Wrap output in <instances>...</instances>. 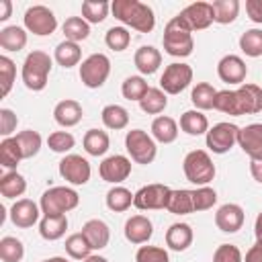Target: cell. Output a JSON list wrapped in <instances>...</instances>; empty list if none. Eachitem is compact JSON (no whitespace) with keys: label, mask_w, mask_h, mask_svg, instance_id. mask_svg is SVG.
I'll return each mask as SVG.
<instances>
[{"label":"cell","mask_w":262,"mask_h":262,"mask_svg":"<svg viewBox=\"0 0 262 262\" xmlns=\"http://www.w3.org/2000/svg\"><path fill=\"white\" fill-rule=\"evenodd\" d=\"M217 74H219V78L225 84H237V86H242L244 80H246L248 68H246V61L239 55H225L217 63Z\"/></svg>","instance_id":"obj_16"},{"label":"cell","mask_w":262,"mask_h":262,"mask_svg":"<svg viewBox=\"0 0 262 262\" xmlns=\"http://www.w3.org/2000/svg\"><path fill=\"white\" fill-rule=\"evenodd\" d=\"M27 190V180L23 174H18L16 170H10L6 174H2L0 178V194L4 199H16L23 196Z\"/></svg>","instance_id":"obj_28"},{"label":"cell","mask_w":262,"mask_h":262,"mask_svg":"<svg viewBox=\"0 0 262 262\" xmlns=\"http://www.w3.org/2000/svg\"><path fill=\"white\" fill-rule=\"evenodd\" d=\"M125 147L135 164H151L156 160L158 147L156 139L147 135L143 129H131L125 135Z\"/></svg>","instance_id":"obj_6"},{"label":"cell","mask_w":262,"mask_h":262,"mask_svg":"<svg viewBox=\"0 0 262 262\" xmlns=\"http://www.w3.org/2000/svg\"><path fill=\"white\" fill-rule=\"evenodd\" d=\"M14 137H16V141H18V145H20V151H23V160H29V158H33V156H37V154H39L43 139H41V135H39L37 131H33V129H27V131H20V133H16Z\"/></svg>","instance_id":"obj_41"},{"label":"cell","mask_w":262,"mask_h":262,"mask_svg":"<svg viewBox=\"0 0 262 262\" xmlns=\"http://www.w3.org/2000/svg\"><path fill=\"white\" fill-rule=\"evenodd\" d=\"M164 49L168 55L174 57H188L194 49V39H192V31L188 29V25L176 14L174 18L168 20V25L164 27Z\"/></svg>","instance_id":"obj_2"},{"label":"cell","mask_w":262,"mask_h":262,"mask_svg":"<svg viewBox=\"0 0 262 262\" xmlns=\"http://www.w3.org/2000/svg\"><path fill=\"white\" fill-rule=\"evenodd\" d=\"M100 119L104 123L106 129H113V131H119V129H125L127 123H129V113L125 106L121 104H106L100 113Z\"/></svg>","instance_id":"obj_33"},{"label":"cell","mask_w":262,"mask_h":262,"mask_svg":"<svg viewBox=\"0 0 262 262\" xmlns=\"http://www.w3.org/2000/svg\"><path fill=\"white\" fill-rule=\"evenodd\" d=\"M98 174H100V178L104 182H111V184L117 186V184H121L123 180L129 178V174H131V160L125 158V156H119V154L108 156V158H104L100 162Z\"/></svg>","instance_id":"obj_14"},{"label":"cell","mask_w":262,"mask_h":262,"mask_svg":"<svg viewBox=\"0 0 262 262\" xmlns=\"http://www.w3.org/2000/svg\"><path fill=\"white\" fill-rule=\"evenodd\" d=\"M139 106L143 113L147 115H160L166 106H168V98H166V92L162 88H149L145 92V96L139 100Z\"/></svg>","instance_id":"obj_39"},{"label":"cell","mask_w":262,"mask_h":262,"mask_svg":"<svg viewBox=\"0 0 262 262\" xmlns=\"http://www.w3.org/2000/svg\"><path fill=\"white\" fill-rule=\"evenodd\" d=\"M80 196L70 186H51L41 194L39 207L43 215H66L68 211L76 209Z\"/></svg>","instance_id":"obj_5"},{"label":"cell","mask_w":262,"mask_h":262,"mask_svg":"<svg viewBox=\"0 0 262 262\" xmlns=\"http://www.w3.org/2000/svg\"><path fill=\"white\" fill-rule=\"evenodd\" d=\"M154 233V225L145 215H133L125 223V237L131 244H145Z\"/></svg>","instance_id":"obj_19"},{"label":"cell","mask_w":262,"mask_h":262,"mask_svg":"<svg viewBox=\"0 0 262 262\" xmlns=\"http://www.w3.org/2000/svg\"><path fill=\"white\" fill-rule=\"evenodd\" d=\"M133 63L141 74L149 76L162 66V53L154 45H141L133 55Z\"/></svg>","instance_id":"obj_23"},{"label":"cell","mask_w":262,"mask_h":262,"mask_svg":"<svg viewBox=\"0 0 262 262\" xmlns=\"http://www.w3.org/2000/svg\"><path fill=\"white\" fill-rule=\"evenodd\" d=\"M25 29L37 37H45V35H51L55 29H57V18L53 14V10H49L47 6L43 4H35L31 8H27L25 16Z\"/></svg>","instance_id":"obj_8"},{"label":"cell","mask_w":262,"mask_h":262,"mask_svg":"<svg viewBox=\"0 0 262 262\" xmlns=\"http://www.w3.org/2000/svg\"><path fill=\"white\" fill-rule=\"evenodd\" d=\"M0 6H2V12H0V20H6V18H10V12H12V2H10V0H0Z\"/></svg>","instance_id":"obj_57"},{"label":"cell","mask_w":262,"mask_h":262,"mask_svg":"<svg viewBox=\"0 0 262 262\" xmlns=\"http://www.w3.org/2000/svg\"><path fill=\"white\" fill-rule=\"evenodd\" d=\"M111 10L117 20L135 29L137 33H149L156 27V16L151 6L139 0H115L111 4Z\"/></svg>","instance_id":"obj_1"},{"label":"cell","mask_w":262,"mask_h":262,"mask_svg":"<svg viewBox=\"0 0 262 262\" xmlns=\"http://www.w3.org/2000/svg\"><path fill=\"white\" fill-rule=\"evenodd\" d=\"M61 31H63V35H66L68 41L80 43V41L88 39V35H90V25H88L82 16H70V18H66V23L61 25Z\"/></svg>","instance_id":"obj_37"},{"label":"cell","mask_w":262,"mask_h":262,"mask_svg":"<svg viewBox=\"0 0 262 262\" xmlns=\"http://www.w3.org/2000/svg\"><path fill=\"white\" fill-rule=\"evenodd\" d=\"M213 108H217V111H221V113H225V115H231V117L244 115L237 90H217Z\"/></svg>","instance_id":"obj_29"},{"label":"cell","mask_w":262,"mask_h":262,"mask_svg":"<svg viewBox=\"0 0 262 262\" xmlns=\"http://www.w3.org/2000/svg\"><path fill=\"white\" fill-rule=\"evenodd\" d=\"M111 74V59L104 53L88 55L80 66V80L86 88H100Z\"/></svg>","instance_id":"obj_7"},{"label":"cell","mask_w":262,"mask_h":262,"mask_svg":"<svg viewBox=\"0 0 262 262\" xmlns=\"http://www.w3.org/2000/svg\"><path fill=\"white\" fill-rule=\"evenodd\" d=\"M180 129L186 135H192V137L194 135H203V133L209 131V119L203 115V111H196V108L186 111L180 117Z\"/></svg>","instance_id":"obj_27"},{"label":"cell","mask_w":262,"mask_h":262,"mask_svg":"<svg viewBox=\"0 0 262 262\" xmlns=\"http://www.w3.org/2000/svg\"><path fill=\"white\" fill-rule=\"evenodd\" d=\"M239 49L248 57H260L262 55V29H248L239 37Z\"/></svg>","instance_id":"obj_44"},{"label":"cell","mask_w":262,"mask_h":262,"mask_svg":"<svg viewBox=\"0 0 262 262\" xmlns=\"http://www.w3.org/2000/svg\"><path fill=\"white\" fill-rule=\"evenodd\" d=\"M135 262H170V256L160 246H141L135 254Z\"/></svg>","instance_id":"obj_51"},{"label":"cell","mask_w":262,"mask_h":262,"mask_svg":"<svg viewBox=\"0 0 262 262\" xmlns=\"http://www.w3.org/2000/svg\"><path fill=\"white\" fill-rule=\"evenodd\" d=\"M237 143L250 160H262V123H252L239 129Z\"/></svg>","instance_id":"obj_15"},{"label":"cell","mask_w":262,"mask_h":262,"mask_svg":"<svg viewBox=\"0 0 262 262\" xmlns=\"http://www.w3.org/2000/svg\"><path fill=\"white\" fill-rule=\"evenodd\" d=\"M244 209L235 203H225L217 209L215 213V225L223 231V233H235L242 229L244 225Z\"/></svg>","instance_id":"obj_17"},{"label":"cell","mask_w":262,"mask_h":262,"mask_svg":"<svg viewBox=\"0 0 262 262\" xmlns=\"http://www.w3.org/2000/svg\"><path fill=\"white\" fill-rule=\"evenodd\" d=\"M47 145L55 154H68L76 145V139H74V135L70 131H53L47 137Z\"/></svg>","instance_id":"obj_48"},{"label":"cell","mask_w":262,"mask_h":262,"mask_svg":"<svg viewBox=\"0 0 262 262\" xmlns=\"http://www.w3.org/2000/svg\"><path fill=\"white\" fill-rule=\"evenodd\" d=\"M217 203V192L211 186H196L192 190V205L194 211H207Z\"/></svg>","instance_id":"obj_49"},{"label":"cell","mask_w":262,"mask_h":262,"mask_svg":"<svg viewBox=\"0 0 262 262\" xmlns=\"http://www.w3.org/2000/svg\"><path fill=\"white\" fill-rule=\"evenodd\" d=\"M192 227L188 223H172L166 231V246L174 252H184L192 244Z\"/></svg>","instance_id":"obj_22"},{"label":"cell","mask_w":262,"mask_h":262,"mask_svg":"<svg viewBox=\"0 0 262 262\" xmlns=\"http://www.w3.org/2000/svg\"><path fill=\"white\" fill-rule=\"evenodd\" d=\"M66 252L70 258L74 260H86L88 256H92V246L88 244V239L84 237V233H72L68 239H66Z\"/></svg>","instance_id":"obj_43"},{"label":"cell","mask_w":262,"mask_h":262,"mask_svg":"<svg viewBox=\"0 0 262 262\" xmlns=\"http://www.w3.org/2000/svg\"><path fill=\"white\" fill-rule=\"evenodd\" d=\"M82 145H84L86 154L98 158V156L106 154V149L111 145V139H108V133L102 131V129H88L84 139H82Z\"/></svg>","instance_id":"obj_30"},{"label":"cell","mask_w":262,"mask_h":262,"mask_svg":"<svg viewBox=\"0 0 262 262\" xmlns=\"http://www.w3.org/2000/svg\"><path fill=\"white\" fill-rule=\"evenodd\" d=\"M250 174L256 182L262 184V160H250Z\"/></svg>","instance_id":"obj_56"},{"label":"cell","mask_w":262,"mask_h":262,"mask_svg":"<svg viewBox=\"0 0 262 262\" xmlns=\"http://www.w3.org/2000/svg\"><path fill=\"white\" fill-rule=\"evenodd\" d=\"M147 90H149V86H147V82L141 76H129V78H125V82L121 86L123 96L127 100H137V102L145 96Z\"/></svg>","instance_id":"obj_46"},{"label":"cell","mask_w":262,"mask_h":262,"mask_svg":"<svg viewBox=\"0 0 262 262\" xmlns=\"http://www.w3.org/2000/svg\"><path fill=\"white\" fill-rule=\"evenodd\" d=\"M211 6H213L215 23H219V25H229L239 14V2L237 0H213Z\"/></svg>","instance_id":"obj_36"},{"label":"cell","mask_w":262,"mask_h":262,"mask_svg":"<svg viewBox=\"0 0 262 262\" xmlns=\"http://www.w3.org/2000/svg\"><path fill=\"white\" fill-rule=\"evenodd\" d=\"M168 211L174 213V215H188V213H194L192 190H186V188L172 190L170 203H168Z\"/></svg>","instance_id":"obj_40"},{"label":"cell","mask_w":262,"mask_h":262,"mask_svg":"<svg viewBox=\"0 0 262 262\" xmlns=\"http://www.w3.org/2000/svg\"><path fill=\"white\" fill-rule=\"evenodd\" d=\"M246 12L254 23H262V0H246Z\"/></svg>","instance_id":"obj_54"},{"label":"cell","mask_w":262,"mask_h":262,"mask_svg":"<svg viewBox=\"0 0 262 262\" xmlns=\"http://www.w3.org/2000/svg\"><path fill=\"white\" fill-rule=\"evenodd\" d=\"M182 170L188 182L196 186H207L215 178V164L205 149H192L182 162Z\"/></svg>","instance_id":"obj_4"},{"label":"cell","mask_w":262,"mask_h":262,"mask_svg":"<svg viewBox=\"0 0 262 262\" xmlns=\"http://www.w3.org/2000/svg\"><path fill=\"white\" fill-rule=\"evenodd\" d=\"M244 115H256L262 111V88L256 84H242L237 88Z\"/></svg>","instance_id":"obj_25"},{"label":"cell","mask_w":262,"mask_h":262,"mask_svg":"<svg viewBox=\"0 0 262 262\" xmlns=\"http://www.w3.org/2000/svg\"><path fill=\"white\" fill-rule=\"evenodd\" d=\"M16 115L14 111L10 108H0V135L6 139V137H12V133L16 131Z\"/></svg>","instance_id":"obj_53"},{"label":"cell","mask_w":262,"mask_h":262,"mask_svg":"<svg viewBox=\"0 0 262 262\" xmlns=\"http://www.w3.org/2000/svg\"><path fill=\"white\" fill-rule=\"evenodd\" d=\"M244 262H262V242H256L248 252Z\"/></svg>","instance_id":"obj_55"},{"label":"cell","mask_w":262,"mask_h":262,"mask_svg":"<svg viewBox=\"0 0 262 262\" xmlns=\"http://www.w3.org/2000/svg\"><path fill=\"white\" fill-rule=\"evenodd\" d=\"M82 115H84L82 104L78 100H72V98H66V100L57 102L55 108H53V119L61 127H74V125H78L82 121Z\"/></svg>","instance_id":"obj_20"},{"label":"cell","mask_w":262,"mask_h":262,"mask_svg":"<svg viewBox=\"0 0 262 262\" xmlns=\"http://www.w3.org/2000/svg\"><path fill=\"white\" fill-rule=\"evenodd\" d=\"M133 192L125 186H113L108 192H106V207L115 213H123L127 211L131 205H133Z\"/></svg>","instance_id":"obj_35"},{"label":"cell","mask_w":262,"mask_h":262,"mask_svg":"<svg viewBox=\"0 0 262 262\" xmlns=\"http://www.w3.org/2000/svg\"><path fill=\"white\" fill-rule=\"evenodd\" d=\"M239 127L233 123H217L207 131V147L213 154H227L237 143Z\"/></svg>","instance_id":"obj_11"},{"label":"cell","mask_w":262,"mask_h":262,"mask_svg":"<svg viewBox=\"0 0 262 262\" xmlns=\"http://www.w3.org/2000/svg\"><path fill=\"white\" fill-rule=\"evenodd\" d=\"M27 45V31L23 27H4L0 31V47L4 51H20Z\"/></svg>","instance_id":"obj_31"},{"label":"cell","mask_w":262,"mask_h":262,"mask_svg":"<svg viewBox=\"0 0 262 262\" xmlns=\"http://www.w3.org/2000/svg\"><path fill=\"white\" fill-rule=\"evenodd\" d=\"M213 262H244V256L237 246L221 244V246H217V250L213 254Z\"/></svg>","instance_id":"obj_52"},{"label":"cell","mask_w":262,"mask_h":262,"mask_svg":"<svg viewBox=\"0 0 262 262\" xmlns=\"http://www.w3.org/2000/svg\"><path fill=\"white\" fill-rule=\"evenodd\" d=\"M215 96H217V90L209 82H199L192 88V92H190V100L196 106V111H209V108H213Z\"/></svg>","instance_id":"obj_38"},{"label":"cell","mask_w":262,"mask_h":262,"mask_svg":"<svg viewBox=\"0 0 262 262\" xmlns=\"http://www.w3.org/2000/svg\"><path fill=\"white\" fill-rule=\"evenodd\" d=\"M51 66H53V59L49 57V53L45 51H31L27 57H25V63H23V82L29 90L33 92H39L47 86V80H49V72H51Z\"/></svg>","instance_id":"obj_3"},{"label":"cell","mask_w":262,"mask_h":262,"mask_svg":"<svg viewBox=\"0 0 262 262\" xmlns=\"http://www.w3.org/2000/svg\"><path fill=\"white\" fill-rule=\"evenodd\" d=\"M170 194L172 188L166 184H147L141 186L135 196H133V205L141 211H156V209H168L170 203Z\"/></svg>","instance_id":"obj_9"},{"label":"cell","mask_w":262,"mask_h":262,"mask_svg":"<svg viewBox=\"0 0 262 262\" xmlns=\"http://www.w3.org/2000/svg\"><path fill=\"white\" fill-rule=\"evenodd\" d=\"M104 43L113 51H125L131 43V33L125 27H111L104 35Z\"/></svg>","instance_id":"obj_47"},{"label":"cell","mask_w":262,"mask_h":262,"mask_svg":"<svg viewBox=\"0 0 262 262\" xmlns=\"http://www.w3.org/2000/svg\"><path fill=\"white\" fill-rule=\"evenodd\" d=\"M39 209H41V207H39L35 201H31V199H18V201L10 207V221H12L16 227H20V229L33 227V225L39 221V215H41Z\"/></svg>","instance_id":"obj_18"},{"label":"cell","mask_w":262,"mask_h":262,"mask_svg":"<svg viewBox=\"0 0 262 262\" xmlns=\"http://www.w3.org/2000/svg\"><path fill=\"white\" fill-rule=\"evenodd\" d=\"M82 262H108L104 256H88L86 260H82Z\"/></svg>","instance_id":"obj_59"},{"label":"cell","mask_w":262,"mask_h":262,"mask_svg":"<svg viewBox=\"0 0 262 262\" xmlns=\"http://www.w3.org/2000/svg\"><path fill=\"white\" fill-rule=\"evenodd\" d=\"M111 4L104 0H84L82 2V18L90 25V23H102L108 14Z\"/></svg>","instance_id":"obj_42"},{"label":"cell","mask_w":262,"mask_h":262,"mask_svg":"<svg viewBox=\"0 0 262 262\" xmlns=\"http://www.w3.org/2000/svg\"><path fill=\"white\" fill-rule=\"evenodd\" d=\"M178 16L188 25L190 31H203L215 23L211 2H192L186 8H182L178 12Z\"/></svg>","instance_id":"obj_13"},{"label":"cell","mask_w":262,"mask_h":262,"mask_svg":"<svg viewBox=\"0 0 262 262\" xmlns=\"http://www.w3.org/2000/svg\"><path fill=\"white\" fill-rule=\"evenodd\" d=\"M14 76H16V66L10 57L6 55H0V82H2V96H6L12 88V82H14Z\"/></svg>","instance_id":"obj_50"},{"label":"cell","mask_w":262,"mask_h":262,"mask_svg":"<svg viewBox=\"0 0 262 262\" xmlns=\"http://www.w3.org/2000/svg\"><path fill=\"white\" fill-rule=\"evenodd\" d=\"M59 174L66 182L74 184V186H82L90 180V164L86 158L78 156V154H68L61 162H59Z\"/></svg>","instance_id":"obj_12"},{"label":"cell","mask_w":262,"mask_h":262,"mask_svg":"<svg viewBox=\"0 0 262 262\" xmlns=\"http://www.w3.org/2000/svg\"><path fill=\"white\" fill-rule=\"evenodd\" d=\"M82 233L88 239V244L92 246V250H102L108 246L111 229L102 219H88L82 227Z\"/></svg>","instance_id":"obj_21"},{"label":"cell","mask_w":262,"mask_h":262,"mask_svg":"<svg viewBox=\"0 0 262 262\" xmlns=\"http://www.w3.org/2000/svg\"><path fill=\"white\" fill-rule=\"evenodd\" d=\"M254 233H256V242H262V211H260V213H258V217H256Z\"/></svg>","instance_id":"obj_58"},{"label":"cell","mask_w":262,"mask_h":262,"mask_svg":"<svg viewBox=\"0 0 262 262\" xmlns=\"http://www.w3.org/2000/svg\"><path fill=\"white\" fill-rule=\"evenodd\" d=\"M80 57H82V49L78 43L74 41H61L57 47H55V53H53V59L61 66V68H74L80 63Z\"/></svg>","instance_id":"obj_32"},{"label":"cell","mask_w":262,"mask_h":262,"mask_svg":"<svg viewBox=\"0 0 262 262\" xmlns=\"http://www.w3.org/2000/svg\"><path fill=\"white\" fill-rule=\"evenodd\" d=\"M25 256V246L20 239L6 235L0 239V258L2 262H20Z\"/></svg>","instance_id":"obj_45"},{"label":"cell","mask_w":262,"mask_h":262,"mask_svg":"<svg viewBox=\"0 0 262 262\" xmlns=\"http://www.w3.org/2000/svg\"><path fill=\"white\" fill-rule=\"evenodd\" d=\"M41 262H70V260H66L63 256H53V258H47V260H41Z\"/></svg>","instance_id":"obj_60"},{"label":"cell","mask_w":262,"mask_h":262,"mask_svg":"<svg viewBox=\"0 0 262 262\" xmlns=\"http://www.w3.org/2000/svg\"><path fill=\"white\" fill-rule=\"evenodd\" d=\"M23 160V151L20 145L16 141V137H6L0 141V164L10 172L18 166V162Z\"/></svg>","instance_id":"obj_34"},{"label":"cell","mask_w":262,"mask_h":262,"mask_svg":"<svg viewBox=\"0 0 262 262\" xmlns=\"http://www.w3.org/2000/svg\"><path fill=\"white\" fill-rule=\"evenodd\" d=\"M151 137L160 143H172L178 137V123L172 117L160 115L151 123Z\"/></svg>","instance_id":"obj_26"},{"label":"cell","mask_w":262,"mask_h":262,"mask_svg":"<svg viewBox=\"0 0 262 262\" xmlns=\"http://www.w3.org/2000/svg\"><path fill=\"white\" fill-rule=\"evenodd\" d=\"M192 82V68L182 61H174L166 66L162 78H160V88L166 94H180L188 84Z\"/></svg>","instance_id":"obj_10"},{"label":"cell","mask_w":262,"mask_h":262,"mask_svg":"<svg viewBox=\"0 0 262 262\" xmlns=\"http://www.w3.org/2000/svg\"><path fill=\"white\" fill-rule=\"evenodd\" d=\"M68 229V217L66 215H43L39 221V233L47 242H55L66 235Z\"/></svg>","instance_id":"obj_24"}]
</instances>
